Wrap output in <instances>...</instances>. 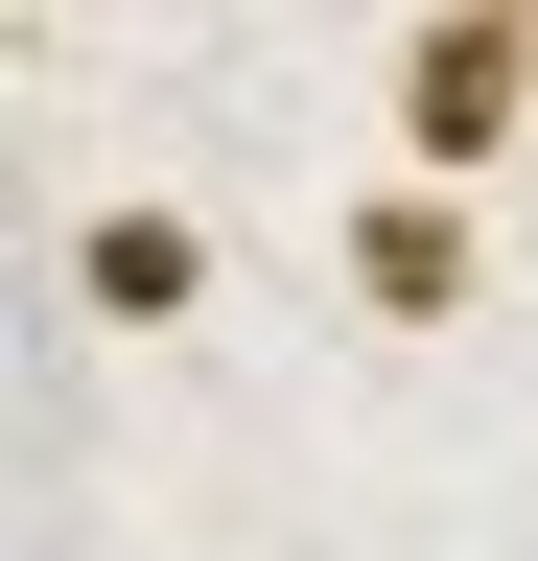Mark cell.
Masks as SVG:
<instances>
[{
    "instance_id": "cell-3",
    "label": "cell",
    "mask_w": 538,
    "mask_h": 561,
    "mask_svg": "<svg viewBox=\"0 0 538 561\" xmlns=\"http://www.w3.org/2000/svg\"><path fill=\"white\" fill-rule=\"evenodd\" d=\"M211 280H234V234H211V210H164V187H117V210H71V305H94L117 351L211 328Z\"/></svg>"
},
{
    "instance_id": "cell-1",
    "label": "cell",
    "mask_w": 538,
    "mask_h": 561,
    "mask_svg": "<svg viewBox=\"0 0 538 561\" xmlns=\"http://www.w3.org/2000/svg\"><path fill=\"white\" fill-rule=\"evenodd\" d=\"M375 117H398V187H492L515 140H538V0H445V24H398Z\"/></svg>"
},
{
    "instance_id": "cell-2",
    "label": "cell",
    "mask_w": 538,
    "mask_h": 561,
    "mask_svg": "<svg viewBox=\"0 0 538 561\" xmlns=\"http://www.w3.org/2000/svg\"><path fill=\"white\" fill-rule=\"evenodd\" d=\"M328 280H352V328H398V351H422V328H468V305H492V210H468V187H352V234H328Z\"/></svg>"
}]
</instances>
